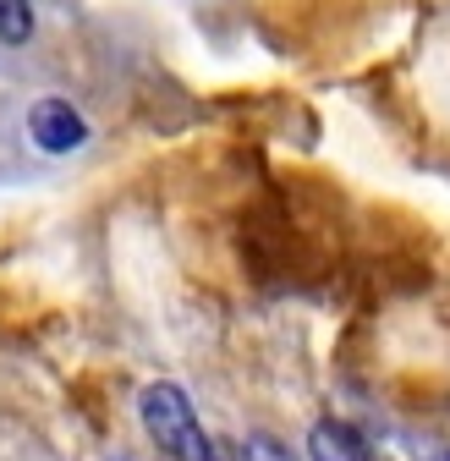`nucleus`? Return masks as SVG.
Instances as JSON below:
<instances>
[{
	"instance_id": "obj_4",
	"label": "nucleus",
	"mask_w": 450,
	"mask_h": 461,
	"mask_svg": "<svg viewBox=\"0 0 450 461\" xmlns=\"http://www.w3.org/2000/svg\"><path fill=\"white\" fill-rule=\"evenodd\" d=\"M237 461H297L280 439H269V434H248L242 439V450H237Z\"/></svg>"
},
{
	"instance_id": "obj_2",
	"label": "nucleus",
	"mask_w": 450,
	"mask_h": 461,
	"mask_svg": "<svg viewBox=\"0 0 450 461\" xmlns=\"http://www.w3.org/2000/svg\"><path fill=\"white\" fill-rule=\"evenodd\" d=\"M308 461H368V445L352 423H313L308 434Z\"/></svg>"
},
{
	"instance_id": "obj_1",
	"label": "nucleus",
	"mask_w": 450,
	"mask_h": 461,
	"mask_svg": "<svg viewBox=\"0 0 450 461\" xmlns=\"http://www.w3.org/2000/svg\"><path fill=\"white\" fill-rule=\"evenodd\" d=\"M28 138L44 149V154H77L88 143V122L72 99H39L28 110Z\"/></svg>"
},
{
	"instance_id": "obj_5",
	"label": "nucleus",
	"mask_w": 450,
	"mask_h": 461,
	"mask_svg": "<svg viewBox=\"0 0 450 461\" xmlns=\"http://www.w3.org/2000/svg\"><path fill=\"white\" fill-rule=\"evenodd\" d=\"M418 461H450V450H445V445H428V450H423Z\"/></svg>"
},
{
	"instance_id": "obj_3",
	"label": "nucleus",
	"mask_w": 450,
	"mask_h": 461,
	"mask_svg": "<svg viewBox=\"0 0 450 461\" xmlns=\"http://www.w3.org/2000/svg\"><path fill=\"white\" fill-rule=\"evenodd\" d=\"M33 39V0H0V44Z\"/></svg>"
}]
</instances>
